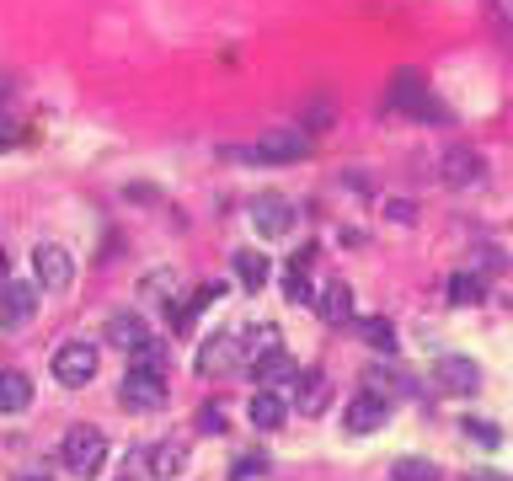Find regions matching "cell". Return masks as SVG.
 Returning <instances> with one entry per match:
<instances>
[{
	"instance_id": "6da1fadb",
	"label": "cell",
	"mask_w": 513,
	"mask_h": 481,
	"mask_svg": "<svg viewBox=\"0 0 513 481\" xmlns=\"http://www.w3.org/2000/svg\"><path fill=\"white\" fill-rule=\"evenodd\" d=\"M310 145H316V134L305 129H278L268 139H257V145L246 150H230V161H252V166H284V161H300V155H310Z\"/></svg>"
},
{
	"instance_id": "7a4b0ae2",
	"label": "cell",
	"mask_w": 513,
	"mask_h": 481,
	"mask_svg": "<svg viewBox=\"0 0 513 481\" xmlns=\"http://www.w3.org/2000/svg\"><path fill=\"white\" fill-rule=\"evenodd\" d=\"M59 460H65V471L70 476H97L102 471V460H107V439L97 428H70L65 433V444H59Z\"/></svg>"
},
{
	"instance_id": "3957f363",
	"label": "cell",
	"mask_w": 513,
	"mask_h": 481,
	"mask_svg": "<svg viewBox=\"0 0 513 481\" xmlns=\"http://www.w3.org/2000/svg\"><path fill=\"white\" fill-rule=\"evenodd\" d=\"M166 375H155V369H134L129 364V375H123V385H118V401L129 412H161L166 401H171V391H166Z\"/></svg>"
},
{
	"instance_id": "277c9868",
	"label": "cell",
	"mask_w": 513,
	"mask_h": 481,
	"mask_svg": "<svg viewBox=\"0 0 513 481\" xmlns=\"http://www.w3.org/2000/svg\"><path fill=\"white\" fill-rule=\"evenodd\" d=\"M385 107H391V113H412V118H444V107L433 102V91L423 86V75H417V70L396 75L391 91H385Z\"/></svg>"
},
{
	"instance_id": "5b68a950",
	"label": "cell",
	"mask_w": 513,
	"mask_h": 481,
	"mask_svg": "<svg viewBox=\"0 0 513 481\" xmlns=\"http://www.w3.org/2000/svg\"><path fill=\"white\" fill-rule=\"evenodd\" d=\"M33 278H38L43 294H65L75 284V257L54 241H38L33 246Z\"/></svg>"
},
{
	"instance_id": "8992f818",
	"label": "cell",
	"mask_w": 513,
	"mask_h": 481,
	"mask_svg": "<svg viewBox=\"0 0 513 481\" xmlns=\"http://www.w3.org/2000/svg\"><path fill=\"white\" fill-rule=\"evenodd\" d=\"M49 369H54V380H59V385L81 391L86 380H97V348H91V343H59Z\"/></svg>"
},
{
	"instance_id": "52a82bcc",
	"label": "cell",
	"mask_w": 513,
	"mask_h": 481,
	"mask_svg": "<svg viewBox=\"0 0 513 481\" xmlns=\"http://www.w3.org/2000/svg\"><path fill=\"white\" fill-rule=\"evenodd\" d=\"M439 177H444V188H481L487 182V155L471 145H455L439 161Z\"/></svg>"
},
{
	"instance_id": "ba28073f",
	"label": "cell",
	"mask_w": 513,
	"mask_h": 481,
	"mask_svg": "<svg viewBox=\"0 0 513 481\" xmlns=\"http://www.w3.org/2000/svg\"><path fill=\"white\" fill-rule=\"evenodd\" d=\"M385 412H391V401H380L375 391H359L348 407H342V428H348L353 439H364V433L385 428Z\"/></svg>"
},
{
	"instance_id": "9c48e42d",
	"label": "cell",
	"mask_w": 513,
	"mask_h": 481,
	"mask_svg": "<svg viewBox=\"0 0 513 481\" xmlns=\"http://www.w3.org/2000/svg\"><path fill=\"white\" fill-rule=\"evenodd\" d=\"M38 316V289L33 284H0V327L22 332Z\"/></svg>"
},
{
	"instance_id": "30bf717a",
	"label": "cell",
	"mask_w": 513,
	"mask_h": 481,
	"mask_svg": "<svg viewBox=\"0 0 513 481\" xmlns=\"http://www.w3.org/2000/svg\"><path fill=\"white\" fill-rule=\"evenodd\" d=\"M252 225L262 230V236H289L294 230V204L284 193H257V204H252Z\"/></svg>"
},
{
	"instance_id": "8fae6325",
	"label": "cell",
	"mask_w": 513,
	"mask_h": 481,
	"mask_svg": "<svg viewBox=\"0 0 513 481\" xmlns=\"http://www.w3.org/2000/svg\"><path fill=\"white\" fill-rule=\"evenodd\" d=\"M107 343L113 348H123V353H139L150 343V327H145V316L139 310H118L113 321H107Z\"/></svg>"
},
{
	"instance_id": "7c38bea8",
	"label": "cell",
	"mask_w": 513,
	"mask_h": 481,
	"mask_svg": "<svg viewBox=\"0 0 513 481\" xmlns=\"http://www.w3.org/2000/svg\"><path fill=\"white\" fill-rule=\"evenodd\" d=\"M326 401H332V385H326V375H316V369L294 375V407H300V417H321Z\"/></svg>"
},
{
	"instance_id": "4fadbf2b",
	"label": "cell",
	"mask_w": 513,
	"mask_h": 481,
	"mask_svg": "<svg viewBox=\"0 0 513 481\" xmlns=\"http://www.w3.org/2000/svg\"><path fill=\"white\" fill-rule=\"evenodd\" d=\"M230 364H241V343H236V337L220 332V337H209V343L198 348V375H204V380L209 375H225Z\"/></svg>"
},
{
	"instance_id": "5bb4252c",
	"label": "cell",
	"mask_w": 513,
	"mask_h": 481,
	"mask_svg": "<svg viewBox=\"0 0 513 481\" xmlns=\"http://www.w3.org/2000/svg\"><path fill=\"white\" fill-rule=\"evenodd\" d=\"M182 471H188V444H182V439H166V444L150 449V476L171 481V476H182Z\"/></svg>"
},
{
	"instance_id": "9a60e30c",
	"label": "cell",
	"mask_w": 513,
	"mask_h": 481,
	"mask_svg": "<svg viewBox=\"0 0 513 481\" xmlns=\"http://www.w3.org/2000/svg\"><path fill=\"white\" fill-rule=\"evenodd\" d=\"M433 375H439V385H444V391H476L481 369H476L471 359H455V353H444V359H439V369H433Z\"/></svg>"
},
{
	"instance_id": "2e32d148",
	"label": "cell",
	"mask_w": 513,
	"mask_h": 481,
	"mask_svg": "<svg viewBox=\"0 0 513 481\" xmlns=\"http://www.w3.org/2000/svg\"><path fill=\"white\" fill-rule=\"evenodd\" d=\"M27 407H33V380L17 375V369H11V375H0V417H17Z\"/></svg>"
},
{
	"instance_id": "e0dca14e",
	"label": "cell",
	"mask_w": 513,
	"mask_h": 481,
	"mask_svg": "<svg viewBox=\"0 0 513 481\" xmlns=\"http://www.w3.org/2000/svg\"><path fill=\"white\" fill-rule=\"evenodd\" d=\"M246 417H252V428L273 433V428H284L289 407H284V396H273V391H257V396H252V407H246Z\"/></svg>"
},
{
	"instance_id": "ac0fdd59",
	"label": "cell",
	"mask_w": 513,
	"mask_h": 481,
	"mask_svg": "<svg viewBox=\"0 0 513 481\" xmlns=\"http://www.w3.org/2000/svg\"><path fill=\"white\" fill-rule=\"evenodd\" d=\"M273 353H284V332L273 327V321H262V327L246 332V343H241V359H273Z\"/></svg>"
},
{
	"instance_id": "d6986e66",
	"label": "cell",
	"mask_w": 513,
	"mask_h": 481,
	"mask_svg": "<svg viewBox=\"0 0 513 481\" xmlns=\"http://www.w3.org/2000/svg\"><path fill=\"white\" fill-rule=\"evenodd\" d=\"M316 310H321V321L342 327V321L353 316V289L342 284V278H337V284H326V289H321V300H316Z\"/></svg>"
},
{
	"instance_id": "ffe728a7",
	"label": "cell",
	"mask_w": 513,
	"mask_h": 481,
	"mask_svg": "<svg viewBox=\"0 0 513 481\" xmlns=\"http://www.w3.org/2000/svg\"><path fill=\"white\" fill-rule=\"evenodd\" d=\"M236 278H241L246 294H257V289L273 278V262L262 257V252H236Z\"/></svg>"
},
{
	"instance_id": "44dd1931",
	"label": "cell",
	"mask_w": 513,
	"mask_h": 481,
	"mask_svg": "<svg viewBox=\"0 0 513 481\" xmlns=\"http://www.w3.org/2000/svg\"><path fill=\"white\" fill-rule=\"evenodd\" d=\"M305 268H310V252H305V257H294V262H289V273H284V294H289L294 305H316V294H310V273H305Z\"/></svg>"
},
{
	"instance_id": "7402d4cb",
	"label": "cell",
	"mask_w": 513,
	"mask_h": 481,
	"mask_svg": "<svg viewBox=\"0 0 513 481\" xmlns=\"http://www.w3.org/2000/svg\"><path fill=\"white\" fill-rule=\"evenodd\" d=\"M449 300H455V305H481V300H487V278H481V273H455V278H449Z\"/></svg>"
},
{
	"instance_id": "603a6c76",
	"label": "cell",
	"mask_w": 513,
	"mask_h": 481,
	"mask_svg": "<svg viewBox=\"0 0 513 481\" xmlns=\"http://www.w3.org/2000/svg\"><path fill=\"white\" fill-rule=\"evenodd\" d=\"M177 268H161V273H145L139 278V300H161V294H177Z\"/></svg>"
},
{
	"instance_id": "cb8c5ba5",
	"label": "cell",
	"mask_w": 513,
	"mask_h": 481,
	"mask_svg": "<svg viewBox=\"0 0 513 481\" xmlns=\"http://www.w3.org/2000/svg\"><path fill=\"white\" fill-rule=\"evenodd\" d=\"M359 337L369 348H380V353H396V332H391V321H380V316L359 321Z\"/></svg>"
},
{
	"instance_id": "d4e9b609",
	"label": "cell",
	"mask_w": 513,
	"mask_h": 481,
	"mask_svg": "<svg viewBox=\"0 0 513 481\" xmlns=\"http://www.w3.org/2000/svg\"><path fill=\"white\" fill-rule=\"evenodd\" d=\"M252 375H257V385H268V380H294L300 369H294V359H284V353H273V359L252 364Z\"/></svg>"
},
{
	"instance_id": "484cf974",
	"label": "cell",
	"mask_w": 513,
	"mask_h": 481,
	"mask_svg": "<svg viewBox=\"0 0 513 481\" xmlns=\"http://www.w3.org/2000/svg\"><path fill=\"white\" fill-rule=\"evenodd\" d=\"M391 481H439V471H433L428 460H396Z\"/></svg>"
},
{
	"instance_id": "4316f807",
	"label": "cell",
	"mask_w": 513,
	"mask_h": 481,
	"mask_svg": "<svg viewBox=\"0 0 513 481\" xmlns=\"http://www.w3.org/2000/svg\"><path fill=\"white\" fill-rule=\"evenodd\" d=\"M465 433H476V439L487 444V449H497V444H503V433H497L492 423H465Z\"/></svg>"
},
{
	"instance_id": "83f0119b",
	"label": "cell",
	"mask_w": 513,
	"mask_h": 481,
	"mask_svg": "<svg viewBox=\"0 0 513 481\" xmlns=\"http://www.w3.org/2000/svg\"><path fill=\"white\" fill-rule=\"evenodd\" d=\"M385 214H391L396 225H412V220H417V209H412V204H401V198H391V204H385Z\"/></svg>"
},
{
	"instance_id": "f1b7e54d",
	"label": "cell",
	"mask_w": 513,
	"mask_h": 481,
	"mask_svg": "<svg viewBox=\"0 0 513 481\" xmlns=\"http://www.w3.org/2000/svg\"><path fill=\"white\" fill-rule=\"evenodd\" d=\"M262 471H268V460H236V481H252Z\"/></svg>"
},
{
	"instance_id": "f546056e",
	"label": "cell",
	"mask_w": 513,
	"mask_h": 481,
	"mask_svg": "<svg viewBox=\"0 0 513 481\" xmlns=\"http://www.w3.org/2000/svg\"><path fill=\"white\" fill-rule=\"evenodd\" d=\"M198 423H204L209 433H225V412H220V407H204V417H198Z\"/></svg>"
},
{
	"instance_id": "4dcf8cb0",
	"label": "cell",
	"mask_w": 513,
	"mask_h": 481,
	"mask_svg": "<svg viewBox=\"0 0 513 481\" xmlns=\"http://www.w3.org/2000/svg\"><path fill=\"white\" fill-rule=\"evenodd\" d=\"M476 257H481V268H487V273H497V268H503V257H497L492 246H487V252H476Z\"/></svg>"
},
{
	"instance_id": "1f68e13d",
	"label": "cell",
	"mask_w": 513,
	"mask_h": 481,
	"mask_svg": "<svg viewBox=\"0 0 513 481\" xmlns=\"http://www.w3.org/2000/svg\"><path fill=\"white\" fill-rule=\"evenodd\" d=\"M465 481H508V476H497V471H471Z\"/></svg>"
},
{
	"instance_id": "d6a6232c",
	"label": "cell",
	"mask_w": 513,
	"mask_h": 481,
	"mask_svg": "<svg viewBox=\"0 0 513 481\" xmlns=\"http://www.w3.org/2000/svg\"><path fill=\"white\" fill-rule=\"evenodd\" d=\"M0 278H6V252H0Z\"/></svg>"
},
{
	"instance_id": "836d02e7",
	"label": "cell",
	"mask_w": 513,
	"mask_h": 481,
	"mask_svg": "<svg viewBox=\"0 0 513 481\" xmlns=\"http://www.w3.org/2000/svg\"><path fill=\"white\" fill-rule=\"evenodd\" d=\"M22 481H49V476H22Z\"/></svg>"
}]
</instances>
